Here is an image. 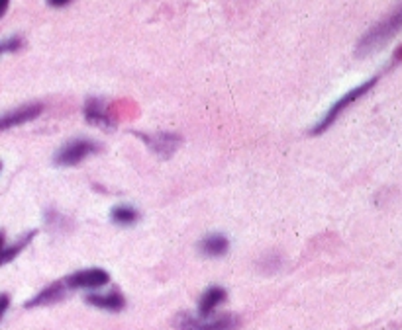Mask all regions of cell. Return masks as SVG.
Masks as SVG:
<instances>
[{
  "mask_svg": "<svg viewBox=\"0 0 402 330\" xmlns=\"http://www.w3.org/2000/svg\"><path fill=\"white\" fill-rule=\"evenodd\" d=\"M398 32H402V6H398L393 14H389L385 20H381L379 24L373 25L369 32L359 40L355 53H357V57L371 55L381 47H385Z\"/></svg>",
  "mask_w": 402,
  "mask_h": 330,
  "instance_id": "obj_1",
  "label": "cell"
},
{
  "mask_svg": "<svg viewBox=\"0 0 402 330\" xmlns=\"http://www.w3.org/2000/svg\"><path fill=\"white\" fill-rule=\"evenodd\" d=\"M379 76H373V79H369V81H365L363 84H359V86H355V89H352L349 92H345L344 96L337 100L336 104L330 108L328 112L324 113V118H322L316 125H314V129H312V135H320V133H324L326 129H330L332 125H334V121L342 115V113L349 108L352 104H355L357 100L362 96H365L367 92H369L375 84H377Z\"/></svg>",
  "mask_w": 402,
  "mask_h": 330,
  "instance_id": "obj_2",
  "label": "cell"
},
{
  "mask_svg": "<svg viewBox=\"0 0 402 330\" xmlns=\"http://www.w3.org/2000/svg\"><path fill=\"white\" fill-rule=\"evenodd\" d=\"M177 330H236L239 329V319L236 314H220V317H192L179 314L175 319Z\"/></svg>",
  "mask_w": 402,
  "mask_h": 330,
  "instance_id": "obj_3",
  "label": "cell"
},
{
  "mask_svg": "<svg viewBox=\"0 0 402 330\" xmlns=\"http://www.w3.org/2000/svg\"><path fill=\"white\" fill-rule=\"evenodd\" d=\"M99 151V143L89 141V139H73L67 145H63L55 154L53 162L58 166H77L81 164L87 157H91Z\"/></svg>",
  "mask_w": 402,
  "mask_h": 330,
  "instance_id": "obj_4",
  "label": "cell"
},
{
  "mask_svg": "<svg viewBox=\"0 0 402 330\" xmlns=\"http://www.w3.org/2000/svg\"><path fill=\"white\" fill-rule=\"evenodd\" d=\"M110 282V275L100 268H89V270H81L75 274L67 275L65 285L67 288H77V290H97Z\"/></svg>",
  "mask_w": 402,
  "mask_h": 330,
  "instance_id": "obj_5",
  "label": "cell"
},
{
  "mask_svg": "<svg viewBox=\"0 0 402 330\" xmlns=\"http://www.w3.org/2000/svg\"><path fill=\"white\" fill-rule=\"evenodd\" d=\"M43 112V104L40 102H33V104L20 106L12 112H6L0 115V131H6V129L18 127V125H24L28 121H33L36 118H40Z\"/></svg>",
  "mask_w": 402,
  "mask_h": 330,
  "instance_id": "obj_6",
  "label": "cell"
},
{
  "mask_svg": "<svg viewBox=\"0 0 402 330\" xmlns=\"http://www.w3.org/2000/svg\"><path fill=\"white\" fill-rule=\"evenodd\" d=\"M140 139L159 157H171L177 151V147L181 145V137L173 135V133H159V135H143V133H140Z\"/></svg>",
  "mask_w": 402,
  "mask_h": 330,
  "instance_id": "obj_7",
  "label": "cell"
},
{
  "mask_svg": "<svg viewBox=\"0 0 402 330\" xmlns=\"http://www.w3.org/2000/svg\"><path fill=\"white\" fill-rule=\"evenodd\" d=\"M85 120L89 121L91 125H97V127H112L114 125V120L110 118V113L107 110V104L99 100V98H91L87 100L85 104Z\"/></svg>",
  "mask_w": 402,
  "mask_h": 330,
  "instance_id": "obj_8",
  "label": "cell"
},
{
  "mask_svg": "<svg viewBox=\"0 0 402 330\" xmlns=\"http://www.w3.org/2000/svg\"><path fill=\"white\" fill-rule=\"evenodd\" d=\"M87 303L102 311H112L118 313L126 307V299L120 291H110V293H91L87 295Z\"/></svg>",
  "mask_w": 402,
  "mask_h": 330,
  "instance_id": "obj_9",
  "label": "cell"
},
{
  "mask_svg": "<svg viewBox=\"0 0 402 330\" xmlns=\"http://www.w3.org/2000/svg\"><path fill=\"white\" fill-rule=\"evenodd\" d=\"M65 291H67L65 282L51 283L48 288H43L32 301H28L26 307L32 309V307H48V305H53V303H59L61 299L65 297Z\"/></svg>",
  "mask_w": 402,
  "mask_h": 330,
  "instance_id": "obj_10",
  "label": "cell"
},
{
  "mask_svg": "<svg viewBox=\"0 0 402 330\" xmlns=\"http://www.w3.org/2000/svg\"><path fill=\"white\" fill-rule=\"evenodd\" d=\"M226 297H228V293H226V290L220 288V285L208 288V290L200 295V299H198V313H200V317H210L212 311H216V309L226 301Z\"/></svg>",
  "mask_w": 402,
  "mask_h": 330,
  "instance_id": "obj_11",
  "label": "cell"
},
{
  "mask_svg": "<svg viewBox=\"0 0 402 330\" xmlns=\"http://www.w3.org/2000/svg\"><path fill=\"white\" fill-rule=\"evenodd\" d=\"M228 249H230V242L220 233L208 234V237H205L202 242H200V252L208 258L224 256V254L228 252Z\"/></svg>",
  "mask_w": 402,
  "mask_h": 330,
  "instance_id": "obj_12",
  "label": "cell"
},
{
  "mask_svg": "<svg viewBox=\"0 0 402 330\" xmlns=\"http://www.w3.org/2000/svg\"><path fill=\"white\" fill-rule=\"evenodd\" d=\"M112 221H114L116 225H134L136 221H138V211L134 210V207H130V205H116L114 210H112Z\"/></svg>",
  "mask_w": 402,
  "mask_h": 330,
  "instance_id": "obj_13",
  "label": "cell"
},
{
  "mask_svg": "<svg viewBox=\"0 0 402 330\" xmlns=\"http://www.w3.org/2000/svg\"><path fill=\"white\" fill-rule=\"evenodd\" d=\"M33 234H36V233L26 234V237H22V239H20V241L14 242L12 246H4V249H2V252H0V266H2V264H9L10 260H14V258H16L18 254H20V252L24 250V246H28V244H30V241L33 239Z\"/></svg>",
  "mask_w": 402,
  "mask_h": 330,
  "instance_id": "obj_14",
  "label": "cell"
},
{
  "mask_svg": "<svg viewBox=\"0 0 402 330\" xmlns=\"http://www.w3.org/2000/svg\"><path fill=\"white\" fill-rule=\"evenodd\" d=\"M22 47V40L20 38H10L2 43V51H18V49Z\"/></svg>",
  "mask_w": 402,
  "mask_h": 330,
  "instance_id": "obj_15",
  "label": "cell"
},
{
  "mask_svg": "<svg viewBox=\"0 0 402 330\" xmlns=\"http://www.w3.org/2000/svg\"><path fill=\"white\" fill-rule=\"evenodd\" d=\"M9 307H10V297L6 293H0V321H2L4 313L9 311Z\"/></svg>",
  "mask_w": 402,
  "mask_h": 330,
  "instance_id": "obj_16",
  "label": "cell"
},
{
  "mask_svg": "<svg viewBox=\"0 0 402 330\" xmlns=\"http://www.w3.org/2000/svg\"><path fill=\"white\" fill-rule=\"evenodd\" d=\"M71 0H48V4L50 6H53V8H63V6H67Z\"/></svg>",
  "mask_w": 402,
  "mask_h": 330,
  "instance_id": "obj_17",
  "label": "cell"
},
{
  "mask_svg": "<svg viewBox=\"0 0 402 330\" xmlns=\"http://www.w3.org/2000/svg\"><path fill=\"white\" fill-rule=\"evenodd\" d=\"M9 4H10V0H0V18L6 14V10H9Z\"/></svg>",
  "mask_w": 402,
  "mask_h": 330,
  "instance_id": "obj_18",
  "label": "cell"
},
{
  "mask_svg": "<svg viewBox=\"0 0 402 330\" xmlns=\"http://www.w3.org/2000/svg\"><path fill=\"white\" fill-rule=\"evenodd\" d=\"M393 59H394V63H401V61H402V45L396 49V51H394Z\"/></svg>",
  "mask_w": 402,
  "mask_h": 330,
  "instance_id": "obj_19",
  "label": "cell"
},
{
  "mask_svg": "<svg viewBox=\"0 0 402 330\" xmlns=\"http://www.w3.org/2000/svg\"><path fill=\"white\" fill-rule=\"evenodd\" d=\"M6 244H4V234L0 233V252H2V249H4Z\"/></svg>",
  "mask_w": 402,
  "mask_h": 330,
  "instance_id": "obj_20",
  "label": "cell"
},
{
  "mask_svg": "<svg viewBox=\"0 0 402 330\" xmlns=\"http://www.w3.org/2000/svg\"><path fill=\"white\" fill-rule=\"evenodd\" d=\"M0 53H2V43H0Z\"/></svg>",
  "mask_w": 402,
  "mask_h": 330,
  "instance_id": "obj_21",
  "label": "cell"
},
{
  "mask_svg": "<svg viewBox=\"0 0 402 330\" xmlns=\"http://www.w3.org/2000/svg\"><path fill=\"white\" fill-rule=\"evenodd\" d=\"M0 169H2V164H0Z\"/></svg>",
  "mask_w": 402,
  "mask_h": 330,
  "instance_id": "obj_22",
  "label": "cell"
}]
</instances>
